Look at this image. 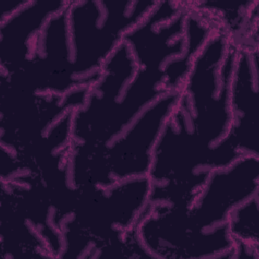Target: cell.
I'll return each instance as SVG.
<instances>
[{
  "label": "cell",
  "mask_w": 259,
  "mask_h": 259,
  "mask_svg": "<svg viewBox=\"0 0 259 259\" xmlns=\"http://www.w3.org/2000/svg\"><path fill=\"white\" fill-rule=\"evenodd\" d=\"M259 156L245 155L212 170L183 214L186 226L204 232L227 224L230 212L258 194Z\"/></svg>",
  "instance_id": "obj_1"
},
{
  "label": "cell",
  "mask_w": 259,
  "mask_h": 259,
  "mask_svg": "<svg viewBox=\"0 0 259 259\" xmlns=\"http://www.w3.org/2000/svg\"><path fill=\"white\" fill-rule=\"evenodd\" d=\"M227 226L235 244L258 251V194L236 206L228 217Z\"/></svg>",
  "instance_id": "obj_2"
}]
</instances>
